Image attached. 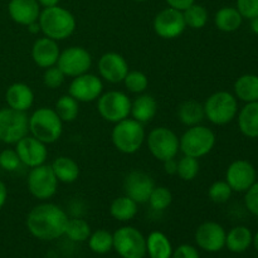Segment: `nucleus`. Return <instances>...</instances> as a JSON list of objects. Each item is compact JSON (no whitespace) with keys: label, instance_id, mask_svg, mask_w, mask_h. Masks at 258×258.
Instances as JSON below:
<instances>
[{"label":"nucleus","instance_id":"1","mask_svg":"<svg viewBox=\"0 0 258 258\" xmlns=\"http://www.w3.org/2000/svg\"><path fill=\"white\" fill-rule=\"evenodd\" d=\"M68 216L53 203L35 206L27 216V228L33 237L42 241H53L64 236Z\"/></svg>","mask_w":258,"mask_h":258},{"label":"nucleus","instance_id":"2","mask_svg":"<svg viewBox=\"0 0 258 258\" xmlns=\"http://www.w3.org/2000/svg\"><path fill=\"white\" fill-rule=\"evenodd\" d=\"M38 23L44 37L57 42L70 38L76 30V18L70 10L59 5L44 8L40 12Z\"/></svg>","mask_w":258,"mask_h":258},{"label":"nucleus","instance_id":"3","mask_svg":"<svg viewBox=\"0 0 258 258\" xmlns=\"http://www.w3.org/2000/svg\"><path fill=\"white\" fill-rule=\"evenodd\" d=\"M29 133L35 139L48 144H54L59 140L63 133V121L57 115L54 108L40 107L35 110L29 117Z\"/></svg>","mask_w":258,"mask_h":258},{"label":"nucleus","instance_id":"4","mask_svg":"<svg viewBox=\"0 0 258 258\" xmlns=\"http://www.w3.org/2000/svg\"><path fill=\"white\" fill-rule=\"evenodd\" d=\"M111 139H112L113 146L120 153L127 154V155L138 153L146 139L144 123L134 118H125L115 123Z\"/></svg>","mask_w":258,"mask_h":258},{"label":"nucleus","instance_id":"5","mask_svg":"<svg viewBox=\"0 0 258 258\" xmlns=\"http://www.w3.org/2000/svg\"><path fill=\"white\" fill-rule=\"evenodd\" d=\"M216 145V135L209 127L203 125H196L188 127V130L179 139V149L183 155L201 159L208 155Z\"/></svg>","mask_w":258,"mask_h":258},{"label":"nucleus","instance_id":"6","mask_svg":"<svg viewBox=\"0 0 258 258\" xmlns=\"http://www.w3.org/2000/svg\"><path fill=\"white\" fill-rule=\"evenodd\" d=\"M204 115L214 125H227L236 117L238 103L236 96L227 91H219L207 98L203 103Z\"/></svg>","mask_w":258,"mask_h":258},{"label":"nucleus","instance_id":"7","mask_svg":"<svg viewBox=\"0 0 258 258\" xmlns=\"http://www.w3.org/2000/svg\"><path fill=\"white\" fill-rule=\"evenodd\" d=\"M29 117L22 111L10 107L0 108V141L15 145L29 133Z\"/></svg>","mask_w":258,"mask_h":258},{"label":"nucleus","instance_id":"8","mask_svg":"<svg viewBox=\"0 0 258 258\" xmlns=\"http://www.w3.org/2000/svg\"><path fill=\"white\" fill-rule=\"evenodd\" d=\"M113 249L122 258H144L146 238L135 227H121L113 233Z\"/></svg>","mask_w":258,"mask_h":258},{"label":"nucleus","instance_id":"9","mask_svg":"<svg viewBox=\"0 0 258 258\" xmlns=\"http://www.w3.org/2000/svg\"><path fill=\"white\" fill-rule=\"evenodd\" d=\"M97 111L103 120L117 123L130 116L131 100L121 91H108L97 98Z\"/></svg>","mask_w":258,"mask_h":258},{"label":"nucleus","instance_id":"10","mask_svg":"<svg viewBox=\"0 0 258 258\" xmlns=\"http://www.w3.org/2000/svg\"><path fill=\"white\" fill-rule=\"evenodd\" d=\"M146 144L151 155L161 163L174 159L180 150L176 134L164 126L153 128L146 138Z\"/></svg>","mask_w":258,"mask_h":258},{"label":"nucleus","instance_id":"11","mask_svg":"<svg viewBox=\"0 0 258 258\" xmlns=\"http://www.w3.org/2000/svg\"><path fill=\"white\" fill-rule=\"evenodd\" d=\"M58 183L59 181L53 173L52 166L47 164L32 168L28 174V190L39 201H48L52 198L57 193Z\"/></svg>","mask_w":258,"mask_h":258},{"label":"nucleus","instance_id":"12","mask_svg":"<svg viewBox=\"0 0 258 258\" xmlns=\"http://www.w3.org/2000/svg\"><path fill=\"white\" fill-rule=\"evenodd\" d=\"M55 66L62 71L66 77L75 78L90 71L92 57L86 48L73 45L60 52Z\"/></svg>","mask_w":258,"mask_h":258},{"label":"nucleus","instance_id":"13","mask_svg":"<svg viewBox=\"0 0 258 258\" xmlns=\"http://www.w3.org/2000/svg\"><path fill=\"white\" fill-rule=\"evenodd\" d=\"M154 32L163 39H175L185 30L186 24L183 12L174 8H165L155 15L153 22Z\"/></svg>","mask_w":258,"mask_h":258},{"label":"nucleus","instance_id":"14","mask_svg":"<svg viewBox=\"0 0 258 258\" xmlns=\"http://www.w3.org/2000/svg\"><path fill=\"white\" fill-rule=\"evenodd\" d=\"M103 92V83L98 76L92 73H83L77 76L71 82L68 95L72 96L78 102H93Z\"/></svg>","mask_w":258,"mask_h":258},{"label":"nucleus","instance_id":"15","mask_svg":"<svg viewBox=\"0 0 258 258\" xmlns=\"http://www.w3.org/2000/svg\"><path fill=\"white\" fill-rule=\"evenodd\" d=\"M15 151L23 165L30 169L45 164L48 158L47 145L32 135L24 136L22 140L18 141L15 144Z\"/></svg>","mask_w":258,"mask_h":258},{"label":"nucleus","instance_id":"16","mask_svg":"<svg viewBox=\"0 0 258 258\" xmlns=\"http://www.w3.org/2000/svg\"><path fill=\"white\" fill-rule=\"evenodd\" d=\"M226 231L217 222H204L196 231V243L206 252H219L226 247Z\"/></svg>","mask_w":258,"mask_h":258},{"label":"nucleus","instance_id":"17","mask_svg":"<svg viewBox=\"0 0 258 258\" xmlns=\"http://www.w3.org/2000/svg\"><path fill=\"white\" fill-rule=\"evenodd\" d=\"M155 188L153 178L140 170H134L126 175L123 181L125 196L130 197L138 204L148 203L151 191Z\"/></svg>","mask_w":258,"mask_h":258},{"label":"nucleus","instance_id":"18","mask_svg":"<svg viewBox=\"0 0 258 258\" xmlns=\"http://www.w3.org/2000/svg\"><path fill=\"white\" fill-rule=\"evenodd\" d=\"M226 181L233 191H247L256 181V169L247 160L233 161L227 169Z\"/></svg>","mask_w":258,"mask_h":258},{"label":"nucleus","instance_id":"19","mask_svg":"<svg viewBox=\"0 0 258 258\" xmlns=\"http://www.w3.org/2000/svg\"><path fill=\"white\" fill-rule=\"evenodd\" d=\"M98 73L110 83L123 82L128 72V64L125 58L116 52H107L98 59Z\"/></svg>","mask_w":258,"mask_h":258},{"label":"nucleus","instance_id":"20","mask_svg":"<svg viewBox=\"0 0 258 258\" xmlns=\"http://www.w3.org/2000/svg\"><path fill=\"white\" fill-rule=\"evenodd\" d=\"M60 49L57 40H53L48 37L37 39L32 47L33 60L38 67L44 68V70L57 64Z\"/></svg>","mask_w":258,"mask_h":258},{"label":"nucleus","instance_id":"21","mask_svg":"<svg viewBox=\"0 0 258 258\" xmlns=\"http://www.w3.org/2000/svg\"><path fill=\"white\" fill-rule=\"evenodd\" d=\"M8 13L15 23L27 27L39 19L40 5L37 0H10Z\"/></svg>","mask_w":258,"mask_h":258},{"label":"nucleus","instance_id":"22","mask_svg":"<svg viewBox=\"0 0 258 258\" xmlns=\"http://www.w3.org/2000/svg\"><path fill=\"white\" fill-rule=\"evenodd\" d=\"M5 101L8 103V107L27 112L34 103V93L32 88L25 83H13L5 92Z\"/></svg>","mask_w":258,"mask_h":258},{"label":"nucleus","instance_id":"23","mask_svg":"<svg viewBox=\"0 0 258 258\" xmlns=\"http://www.w3.org/2000/svg\"><path fill=\"white\" fill-rule=\"evenodd\" d=\"M158 112V102L151 95H141L138 96L135 100L131 102V112L134 120L139 121L141 123L150 122L155 117Z\"/></svg>","mask_w":258,"mask_h":258},{"label":"nucleus","instance_id":"24","mask_svg":"<svg viewBox=\"0 0 258 258\" xmlns=\"http://www.w3.org/2000/svg\"><path fill=\"white\" fill-rule=\"evenodd\" d=\"M53 169V173L57 176L58 181L64 184H72L80 178V166L73 160L72 158L68 156H58L50 164Z\"/></svg>","mask_w":258,"mask_h":258},{"label":"nucleus","instance_id":"25","mask_svg":"<svg viewBox=\"0 0 258 258\" xmlns=\"http://www.w3.org/2000/svg\"><path fill=\"white\" fill-rule=\"evenodd\" d=\"M238 127L244 136L258 138V101L244 106L238 115Z\"/></svg>","mask_w":258,"mask_h":258},{"label":"nucleus","instance_id":"26","mask_svg":"<svg viewBox=\"0 0 258 258\" xmlns=\"http://www.w3.org/2000/svg\"><path fill=\"white\" fill-rule=\"evenodd\" d=\"M146 254H149L150 258H171V242L163 232H151L146 238Z\"/></svg>","mask_w":258,"mask_h":258},{"label":"nucleus","instance_id":"27","mask_svg":"<svg viewBox=\"0 0 258 258\" xmlns=\"http://www.w3.org/2000/svg\"><path fill=\"white\" fill-rule=\"evenodd\" d=\"M204 107L203 103L196 100H188L180 103L178 107V118L183 125L191 127V126L201 125L204 120Z\"/></svg>","mask_w":258,"mask_h":258},{"label":"nucleus","instance_id":"28","mask_svg":"<svg viewBox=\"0 0 258 258\" xmlns=\"http://www.w3.org/2000/svg\"><path fill=\"white\" fill-rule=\"evenodd\" d=\"M253 241L252 232L247 227L238 226L232 228L226 236V247L234 253L247 251Z\"/></svg>","mask_w":258,"mask_h":258},{"label":"nucleus","instance_id":"29","mask_svg":"<svg viewBox=\"0 0 258 258\" xmlns=\"http://www.w3.org/2000/svg\"><path fill=\"white\" fill-rule=\"evenodd\" d=\"M236 98L243 102H256L258 101V76L243 75L234 82Z\"/></svg>","mask_w":258,"mask_h":258},{"label":"nucleus","instance_id":"30","mask_svg":"<svg viewBox=\"0 0 258 258\" xmlns=\"http://www.w3.org/2000/svg\"><path fill=\"white\" fill-rule=\"evenodd\" d=\"M138 206L135 201L127 196L118 197L113 199L110 206V214L112 218L118 222H128L134 219L138 214Z\"/></svg>","mask_w":258,"mask_h":258},{"label":"nucleus","instance_id":"31","mask_svg":"<svg viewBox=\"0 0 258 258\" xmlns=\"http://www.w3.org/2000/svg\"><path fill=\"white\" fill-rule=\"evenodd\" d=\"M242 20H243V17L238 12V9L232 7L222 8L216 13V17H214L216 27L226 33L236 32L242 25Z\"/></svg>","mask_w":258,"mask_h":258},{"label":"nucleus","instance_id":"32","mask_svg":"<svg viewBox=\"0 0 258 258\" xmlns=\"http://www.w3.org/2000/svg\"><path fill=\"white\" fill-rule=\"evenodd\" d=\"M54 110L63 122H72L80 113V102L71 95L62 96L55 102Z\"/></svg>","mask_w":258,"mask_h":258},{"label":"nucleus","instance_id":"33","mask_svg":"<svg viewBox=\"0 0 258 258\" xmlns=\"http://www.w3.org/2000/svg\"><path fill=\"white\" fill-rule=\"evenodd\" d=\"M88 247L97 254H106L113 248V234L106 229H97L88 237Z\"/></svg>","mask_w":258,"mask_h":258},{"label":"nucleus","instance_id":"34","mask_svg":"<svg viewBox=\"0 0 258 258\" xmlns=\"http://www.w3.org/2000/svg\"><path fill=\"white\" fill-rule=\"evenodd\" d=\"M183 15L186 27L191 29H202L208 23V10L203 5L196 4V3L183 10Z\"/></svg>","mask_w":258,"mask_h":258},{"label":"nucleus","instance_id":"35","mask_svg":"<svg viewBox=\"0 0 258 258\" xmlns=\"http://www.w3.org/2000/svg\"><path fill=\"white\" fill-rule=\"evenodd\" d=\"M91 227L85 219L72 218L68 219L66 227L64 236H67L73 242H85L91 236Z\"/></svg>","mask_w":258,"mask_h":258},{"label":"nucleus","instance_id":"36","mask_svg":"<svg viewBox=\"0 0 258 258\" xmlns=\"http://www.w3.org/2000/svg\"><path fill=\"white\" fill-rule=\"evenodd\" d=\"M171 202H173V196L166 186H155L149 197L148 203L150 204L154 211L161 212L169 208Z\"/></svg>","mask_w":258,"mask_h":258},{"label":"nucleus","instance_id":"37","mask_svg":"<svg viewBox=\"0 0 258 258\" xmlns=\"http://www.w3.org/2000/svg\"><path fill=\"white\" fill-rule=\"evenodd\" d=\"M199 173V160L191 156L184 155L178 160V170L176 175L184 181H191L197 178Z\"/></svg>","mask_w":258,"mask_h":258},{"label":"nucleus","instance_id":"38","mask_svg":"<svg viewBox=\"0 0 258 258\" xmlns=\"http://www.w3.org/2000/svg\"><path fill=\"white\" fill-rule=\"evenodd\" d=\"M123 83L128 92L140 95V93L145 92L146 88L149 87V78L145 73L140 72V71H128Z\"/></svg>","mask_w":258,"mask_h":258},{"label":"nucleus","instance_id":"39","mask_svg":"<svg viewBox=\"0 0 258 258\" xmlns=\"http://www.w3.org/2000/svg\"><path fill=\"white\" fill-rule=\"evenodd\" d=\"M232 188L226 180H218L209 186L208 196L213 203L223 204L229 201L232 196Z\"/></svg>","mask_w":258,"mask_h":258},{"label":"nucleus","instance_id":"40","mask_svg":"<svg viewBox=\"0 0 258 258\" xmlns=\"http://www.w3.org/2000/svg\"><path fill=\"white\" fill-rule=\"evenodd\" d=\"M19 156H18L15 149H4L0 153V169L5 171H17L22 166Z\"/></svg>","mask_w":258,"mask_h":258},{"label":"nucleus","instance_id":"41","mask_svg":"<svg viewBox=\"0 0 258 258\" xmlns=\"http://www.w3.org/2000/svg\"><path fill=\"white\" fill-rule=\"evenodd\" d=\"M66 76L63 75L62 71L57 67V66H53V67L47 68L44 71V75H43V83L47 88L49 90H55V88H59L60 86L64 83Z\"/></svg>","mask_w":258,"mask_h":258},{"label":"nucleus","instance_id":"42","mask_svg":"<svg viewBox=\"0 0 258 258\" xmlns=\"http://www.w3.org/2000/svg\"><path fill=\"white\" fill-rule=\"evenodd\" d=\"M237 9L247 19L258 17V0H237Z\"/></svg>","mask_w":258,"mask_h":258},{"label":"nucleus","instance_id":"43","mask_svg":"<svg viewBox=\"0 0 258 258\" xmlns=\"http://www.w3.org/2000/svg\"><path fill=\"white\" fill-rule=\"evenodd\" d=\"M244 203H246L247 209L258 217V181H254L251 188L246 191Z\"/></svg>","mask_w":258,"mask_h":258},{"label":"nucleus","instance_id":"44","mask_svg":"<svg viewBox=\"0 0 258 258\" xmlns=\"http://www.w3.org/2000/svg\"><path fill=\"white\" fill-rule=\"evenodd\" d=\"M171 258H201V256L196 247L190 244H181L178 248L174 249Z\"/></svg>","mask_w":258,"mask_h":258},{"label":"nucleus","instance_id":"45","mask_svg":"<svg viewBox=\"0 0 258 258\" xmlns=\"http://www.w3.org/2000/svg\"><path fill=\"white\" fill-rule=\"evenodd\" d=\"M168 3V5L170 8H174V9H178L180 12L185 10L186 8L190 7L191 4L196 3V0H165Z\"/></svg>","mask_w":258,"mask_h":258},{"label":"nucleus","instance_id":"46","mask_svg":"<svg viewBox=\"0 0 258 258\" xmlns=\"http://www.w3.org/2000/svg\"><path fill=\"white\" fill-rule=\"evenodd\" d=\"M164 170H165L166 174L169 175H174L176 174V170H178V160L174 159H169V160L164 161Z\"/></svg>","mask_w":258,"mask_h":258},{"label":"nucleus","instance_id":"47","mask_svg":"<svg viewBox=\"0 0 258 258\" xmlns=\"http://www.w3.org/2000/svg\"><path fill=\"white\" fill-rule=\"evenodd\" d=\"M7 199H8V189L7 185L0 180V209L5 206L7 203Z\"/></svg>","mask_w":258,"mask_h":258},{"label":"nucleus","instance_id":"48","mask_svg":"<svg viewBox=\"0 0 258 258\" xmlns=\"http://www.w3.org/2000/svg\"><path fill=\"white\" fill-rule=\"evenodd\" d=\"M37 2L39 3L40 7L50 8V7H55V5H58L59 0H37Z\"/></svg>","mask_w":258,"mask_h":258},{"label":"nucleus","instance_id":"49","mask_svg":"<svg viewBox=\"0 0 258 258\" xmlns=\"http://www.w3.org/2000/svg\"><path fill=\"white\" fill-rule=\"evenodd\" d=\"M27 27H28V32H29L30 34H38V33L40 32V25L39 23H38V20L37 22L32 23V24L27 25Z\"/></svg>","mask_w":258,"mask_h":258},{"label":"nucleus","instance_id":"50","mask_svg":"<svg viewBox=\"0 0 258 258\" xmlns=\"http://www.w3.org/2000/svg\"><path fill=\"white\" fill-rule=\"evenodd\" d=\"M251 29L254 34L258 35V17L251 19Z\"/></svg>","mask_w":258,"mask_h":258},{"label":"nucleus","instance_id":"51","mask_svg":"<svg viewBox=\"0 0 258 258\" xmlns=\"http://www.w3.org/2000/svg\"><path fill=\"white\" fill-rule=\"evenodd\" d=\"M252 243L254 244V248L257 249L258 251V232L256 234H254V237H253V241H252Z\"/></svg>","mask_w":258,"mask_h":258},{"label":"nucleus","instance_id":"52","mask_svg":"<svg viewBox=\"0 0 258 258\" xmlns=\"http://www.w3.org/2000/svg\"><path fill=\"white\" fill-rule=\"evenodd\" d=\"M133 2H136V3H143V2H146V0H133Z\"/></svg>","mask_w":258,"mask_h":258}]
</instances>
